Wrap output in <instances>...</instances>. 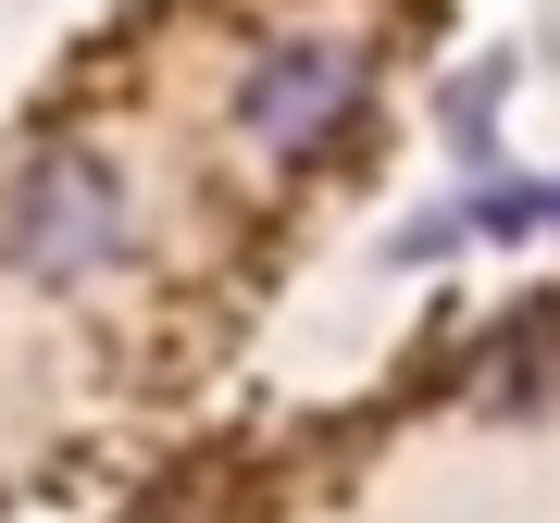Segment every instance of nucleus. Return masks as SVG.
<instances>
[{
	"label": "nucleus",
	"instance_id": "nucleus-1",
	"mask_svg": "<svg viewBox=\"0 0 560 523\" xmlns=\"http://www.w3.org/2000/svg\"><path fill=\"white\" fill-rule=\"evenodd\" d=\"M125 237H138V200L101 150H38L13 187H0V262L25 287H101Z\"/></svg>",
	"mask_w": 560,
	"mask_h": 523
},
{
	"label": "nucleus",
	"instance_id": "nucleus-2",
	"mask_svg": "<svg viewBox=\"0 0 560 523\" xmlns=\"http://www.w3.org/2000/svg\"><path fill=\"white\" fill-rule=\"evenodd\" d=\"M361 88H374V62H361L349 38H287V50H261L249 75H237V125L275 162H324V150L349 138Z\"/></svg>",
	"mask_w": 560,
	"mask_h": 523
}]
</instances>
